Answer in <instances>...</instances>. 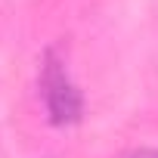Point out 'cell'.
Here are the masks:
<instances>
[{"instance_id": "1", "label": "cell", "mask_w": 158, "mask_h": 158, "mask_svg": "<svg viewBox=\"0 0 158 158\" xmlns=\"http://www.w3.org/2000/svg\"><path fill=\"white\" fill-rule=\"evenodd\" d=\"M37 87H40V99L47 109L50 124L56 127H71L81 121L84 115V96L77 90V84L71 81L65 56L50 47L40 59V74H37Z\"/></svg>"}, {"instance_id": "2", "label": "cell", "mask_w": 158, "mask_h": 158, "mask_svg": "<svg viewBox=\"0 0 158 158\" xmlns=\"http://www.w3.org/2000/svg\"><path fill=\"white\" fill-rule=\"evenodd\" d=\"M121 158H158V149H133V152H127Z\"/></svg>"}]
</instances>
